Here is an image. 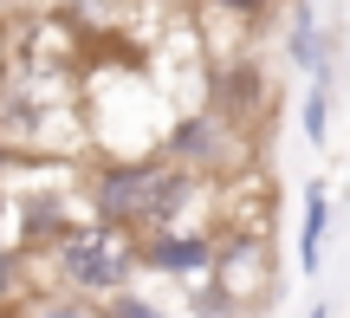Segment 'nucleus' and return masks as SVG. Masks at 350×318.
<instances>
[{
  "instance_id": "nucleus-1",
  "label": "nucleus",
  "mask_w": 350,
  "mask_h": 318,
  "mask_svg": "<svg viewBox=\"0 0 350 318\" xmlns=\"http://www.w3.org/2000/svg\"><path fill=\"white\" fill-rule=\"evenodd\" d=\"M39 267L52 273V293L65 299H85V306H111L117 293L143 280V254H137V234L111 228V221H78L65 241H52L39 254Z\"/></svg>"
},
{
  "instance_id": "nucleus-9",
  "label": "nucleus",
  "mask_w": 350,
  "mask_h": 318,
  "mask_svg": "<svg viewBox=\"0 0 350 318\" xmlns=\"http://www.w3.org/2000/svg\"><path fill=\"white\" fill-rule=\"evenodd\" d=\"M26 286H33V260H26L13 241H0V318L26 299Z\"/></svg>"
},
{
  "instance_id": "nucleus-3",
  "label": "nucleus",
  "mask_w": 350,
  "mask_h": 318,
  "mask_svg": "<svg viewBox=\"0 0 350 318\" xmlns=\"http://www.w3.org/2000/svg\"><path fill=\"white\" fill-rule=\"evenodd\" d=\"M143 273L163 286H201L214 273V254H221V228H163L137 241Z\"/></svg>"
},
{
  "instance_id": "nucleus-15",
  "label": "nucleus",
  "mask_w": 350,
  "mask_h": 318,
  "mask_svg": "<svg viewBox=\"0 0 350 318\" xmlns=\"http://www.w3.org/2000/svg\"><path fill=\"white\" fill-rule=\"evenodd\" d=\"M344 195H350V176H344Z\"/></svg>"
},
{
  "instance_id": "nucleus-6",
  "label": "nucleus",
  "mask_w": 350,
  "mask_h": 318,
  "mask_svg": "<svg viewBox=\"0 0 350 318\" xmlns=\"http://www.w3.org/2000/svg\"><path fill=\"white\" fill-rule=\"evenodd\" d=\"M286 59H292V72H305V85L331 78V26L312 13V0H299L286 20Z\"/></svg>"
},
{
  "instance_id": "nucleus-8",
  "label": "nucleus",
  "mask_w": 350,
  "mask_h": 318,
  "mask_svg": "<svg viewBox=\"0 0 350 318\" xmlns=\"http://www.w3.org/2000/svg\"><path fill=\"white\" fill-rule=\"evenodd\" d=\"M325 234H331V189L312 182L305 189V221H299V267L305 273H318V260H325Z\"/></svg>"
},
{
  "instance_id": "nucleus-2",
  "label": "nucleus",
  "mask_w": 350,
  "mask_h": 318,
  "mask_svg": "<svg viewBox=\"0 0 350 318\" xmlns=\"http://www.w3.org/2000/svg\"><path fill=\"white\" fill-rule=\"evenodd\" d=\"M163 156L169 163H182V169H195L201 182H227L234 169H247V156H253V137L240 124H227L221 111H182V117H169V130H163Z\"/></svg>"
},
{
  "instance_id": "nucleus-14",
  "label": "nucleus",
  "mask_w": 350,
  "mask_h": 318,
  "mask_svg": "<svg viewBox=\"0 0 350 318\" xmlns=\"http://www.w3.org/2000/svg\"><path fill=\"white\" fill-rule=\"evenodd\" d=\"M305 318H331V306H312V312H305Z\"/></svg>"
},
{
  "instance_id": "nucleus-10",
  "label": "nucleus",
  "mask_w": 350,
  "mask_h": 318,
  "mask_svg": "<svg viewBox=\"0 0 350 318\" xmlns=\"http://www.w3.org/2000/svg\"><path fill=\"white\" fill-rule=\"evenodd\" d=\"M299 130H305V143H325V137H331V78L305 85V104H299Z\"/></svg>"
},
{
  "instance_id": "nucleus-12",
  "label": "nucleus",
  "mask_w": 350,
  "mask_h": 318,
  "mask_svg": "<svg viewBox=\"0 0 350 318\" xmlns=\"http://www.w3.org/2000/svg\"><path fill=\"white\" fill-rule=\"evenodd\" d=\"M214 13H227V20H240V26H260L266 13L279 7V0H208Z\"/></svg>"
},
{
  "instance_id": "nucleus-13",
  "label": "nucleus",
  "mask_w": 350,
  "mask_h": 318,
  "mask_svg": "<svg viewBox=\"0 0 350 318\" xmlns=\"http://www.w3.org/2000/svg\"><path fill=\"white\" fill-rule=\"evenodd\" d=\"M0 241H13V195H7V176H0Z\"/></svg>"
},
{
  "instance_id": "nucleus-11",
  "label": "nucleus",
  "mask_w": 350,
  "mask_h": 318,
  "mask_svg": "<svg viewBox=\"0 0 350 318\" xmlns=\"http://www.w3.org/2000/svg\"><path fill=\"white\" fill-rule=\"evenodd\" d=\"M20 318H104L98 306H85V299H65V293H52V299H33Z\"/></svg>"
},
{
  "instance_id": "nucleus-5",
  "label": "nucleus",
  "mask_w": 350,
  "mask_h": 318,
  "mask_svg": "<svg viewBox=\"0 0 350 318\" xmlns=\"http://www.w3.org/2000/svg\"><path fill=\"white\" fill-rule=\"evenodd\" d=\"M208 280H221L227 293H240V299L253 306V293L273 286V267H266V234H260V228H227Z\"/></svg>"
},
{
  "instance_id": "nucleus-4",
  "label": "nucleus",
  "mask_w": 350,
  "mask_h": 318,
  "mask_svg": "<svg viewBox=\"0 0 350 318\" xmlns=\"http://www.w3.org/2000/svg\"><path fill=\"white\" fill-rule=\"evenodd\" d=\"M266 104H273V85H266L260 59H234L208 78V111H221L240 130H253V117H266Z\"/></svg>"
},
{
  "instance_id": "nucleus-7",
  "label": "nucleus",
  "mask_w": 350,
  "mask_h": 318,
  "mask_svg": "<svg viewBox=\"0 0 350 318\" xmlns=\"http://www.w3.org/2000/svg\"><path fill=\"white\" fill-rule=\"evenodd\" d=\"M104 318H195V306H182V293L175 286H130V293H117L111 306H104Z\"/></svg>"
}]
</instances>
